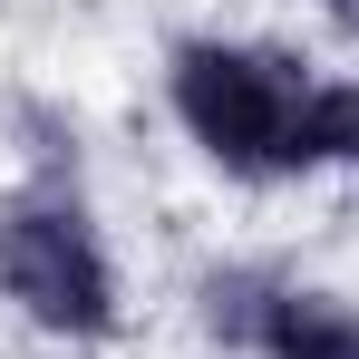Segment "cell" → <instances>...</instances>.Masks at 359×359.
Listing matches in <instances>:
<instances>
[{"label": "cell", "mask_w": 359, "mask_h": 359, "mask_svg": "<svg viewBox=\"0 0 359 359\" xmlns=\"http://www.w3.org/2000/svg\"><path fill=\"white\" fill-rule=\"evenodd\" d=\"M175 126L243 184L320 175V78L262 39H175L165 59Z\"/></svg>", "instance_id": "1"}, {"label": "cell", "mask_w": 359, "mask_h": 359, "mask_svg": "<svg viewBox=\"0 0 359 359\" xmlns=\"http://www.w3.org/2000/svg\"><path fill=\"white\" fill-rule=\"evenodd\" d=\"M0 301L49 340H117V252L68 184L0 194Z\"/></svg>", "instance_id": "2"}, {"label": "cell", "mask_w": 359, "mask_h": 359, "mask_svg": "<svg viewBox=\"0 0 359 359\" xmlns=\"http://www.w3.org/2000/svg\"><path fill=\"white\" fill-rule=\"evenodd\" d=\"M204 320L262 359H359V301L320 282H204Z\"/></svg>", "instance_id": "3"}, {"label": "cell", "mask_w": 359, "mask_h": 359, "mask_svg": "<svg viewBox=\"0 0 359 359\" xmlns=\"http://www.w3.org/2000/svg\"><path fill=\"white\" fill-rule=\"evenodd\" d=\"M320 165H359V78H320Z\"/></svg>", "instance_id": "4"}, {"label": "cell", "mask_w": 359, "mask_h": 359, "mask_svg": "<svg viewBox=\"0 0 359 359\" xmlns=\"http://www.w3.org/2000/svg\"><path fill=\"white\" fill-rule=\"evenodd\" d=\"M320 20H330L340 39H359V0H320Z\"/></svg>", "instance_id": "5"}]
</instances>
